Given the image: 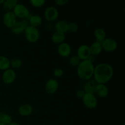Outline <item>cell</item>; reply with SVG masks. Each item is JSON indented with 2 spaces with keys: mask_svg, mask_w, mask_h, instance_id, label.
I'll return each mask as SVG.
<instances>
[{
  "mask_svg": "<svg viewBox=\"0 0 125 125\" xmlns=\"http://www.w3.org/2000/svg\"><path fill=\"white\" fill-rule=\"evenodd\" d=\"M114 74L113 67L109 63L103 62L95 66L93 78L96 84H106L112 79Z\"/></svg>",
  "mask_w": 125,
  "mask_h": 125,
  "instance_id": "6da1fadb",
  "label": "cell"
},
{
  "mask_svg": "<svg viewBox=\"0 0 125 125\" xmlns=\"http://www.w3.org/2000/svg\"><path fill=\"white\" fill-rule=\"evenodd\" d=\"M94 63L89 60L81 61L76 67V73L78 78L84 81L93 78L94 73Z\"/></svg>",
  "mask_w": 125,
  "mask_h": 125,
  "instance_id": "7a4b0ae2",
  "label": "cell"
},
{
  "mask_svg": "<svg viewBox=\"0 0 125 125\" xmlns=\"http://www.w3.org/2000/svg\"><path fill=\"white\" fill-rule=\"evenodd\" d=\"M24 37L29 43H36L40 37V32L38 28L28 26L24 31Z\"/></svg>",
  "mask_w": 125,
  "mask_h": 125,
  "instance_id": "3957f363",
  "label": "cell"
},
{
  "mask_svg": "<svg viewBox=\"0 0 125 125\" xmlns=\"http://www.w3.org/2000/svg\"><path fill=\"white\" fill-rule=\"evenodd\" d=\"M12 12L17 17V18H18L22 20L28 19L31 15L28 7L23 4L19 3V2L16 4Z\"/></svg>",
  "mask_w": 125,
  "mask_h": 125,
  "instance_id": "277c9868",
  "label": "cell"
},
{
  "mask_svg": "<svg viewBox=\"0 0 125 125\" xmlns=\"http://www.w3.org/2000/svg\"><path fill=\"white\" fill-rule=\"evenodd\" d=\"M81 100L84 106L87 109L90 110L95 109L96 108L98 103L96 95L93 94L85 93Z\"/></svg>",
  "mask_w": 125,
  "mask_h": 125,
  "instance_id": "5b68a950",
  "label": "cell"
},
{
  "mask_svg": "<svg viewBox=\"0 0 125 125\" xmlns=\"http://www.w3.org/2000/svg\"><path fill=\"white\" fill-rule=\"evenodd\" d=\"M59 17V12L54 6H48L44 11V18L50 23H52L57 21Z\"/></svg>",
  "mask_w": 125,
  "mask_h": 125,
  "instance_id": "8992f818",
  "label": "cell"
},
{
  "mask_svg": "<svg viewBox=\"0 0 125 125\" xmlns=\"http://www.w3.org/2000/svg\"><path fill=\"white\" fill-rule=\"evenodd\" d=\"M101 43L103 51L107 52H112L116 51L118 46L117 40L112 37H106Z\"/></svg>",
  "mask_w": 125,
  "mask_h": 125,
  "instance_id": "52a82bcc",
  "label": "cell"
},
{
  "mask_svg": "<svg viewBox=\"0 0 125 125\" xmlns=\"http://www.w3.org/2000/svg\"><path fill=\"white\" fill-rule=\"evenodd\" d=\"M17 78V73L14 70L9 68L4 71L1 76L2 83L6 85H10L13 84Z\"/></svg>",
  "mask_w": 125,
  "mask_h": 125,
  "instance_id": "ba28073f",
  "label": "cell"
},
{
  "mask_svg": "<svg viewBox=\"0 0 125 125\" xmlns=\"http://www.w3.org/2000/svg\"><path fill=\"white\" fill-rule=\"evenodd\" d=\"M59 87V82L54 78L49 79L45 85V92L48 95H53L56 94Z\"/></svg>",
  "mask_w": 125,
  "mask_h": 125,
  "instance_id": "9c48e42d",
  "label": "cell"
},
{
  "mask_svg": "<svg viewBox=\"0 0 125 125\" xmlns=\"http://www.w3.org/2000/svg\"><path fill=\"white\" fill-rule=\"evenodd\" d=\"M57 52L61 57L63 58L69 57L72 52V48L68 43L63 42L57 46Z\"/></svg>",
  "mask_w": 125,
  "mask_h": 125,
  "instance_id": "30bf717a",
  "label": "cell"
},
{
  "mask_svg": "<svg viewBox=\"0 0 125 125\" xmlns=\"http://www.w3.org/2000/svg\"><path fill=\"white\" fill-rule=\"evenodd\" d=\"M17 21V17H15L12 11L5 12L4 13L2 16V23L6 28L10 29L15 25Z\"/></svg>",
  "mask_w": 125,
  "mask_h": 125,
  "instance_id": "8fae6325",
  "label": "cell"
},
{
  "mask_svg": "<svg viewBox=\"0 0 125 125\" xmlns=\"http://www.w3.org/2000/svg\"><path fill=\"white\" fill-rule=\"evenodd\" d=\"M76 55L80 59L81 61L87 60L91 55L89 45H86V44L81 45L77 49Z\"/></svg>",
  "mask_w": 125,
  "mask_h": 125,
  "instance_id": "7c38bea8",
  "label": "cell"
},
{
  "mask_svg": "<svg viewBox=\"0 0 125 125\" xmlns=\"http://www.w3.org/2000/svg\"><path fill=\"white\" fill-rule=\"evenodd\" d=\"M109 90L106 84H97L95 89V95L100 98H104L108 96Z\"/></svg>",
  "mask_w": 125,
  "mask_h": 125,
  "instance_id": "4fadbf2b",
  "label": "cell"
},
{
  "mask_svg": "<svg viewBox=\"0 0 125 125\" xmlns=\"http://www.w3.org/2000/svg\"><path fill=\"white\" fill-rule=\"evenodd\" d=\"M33 112V107L29 104H23L18 108V113L23 117L30 116Z\"/></svg>",
  "mask_w": 125,
  "mask_h": 125,
  "instance_id": "5bb4252c",
  "label": "cell"
},
{
  "mask_svg": "<svg viewBox=\"0 0 125 125\" xmlns=\"http://www.w3.org/2000/svg\"><path fill=\"white\" fill-rule=\"evenodd\" d=\"M96 84H97L94 79H89L86 81H84L83 86V90L85 92V93L95 94Z\"/></svg>",
  "mask_w": 125,
  "mask_h": 125,
  "instance_id": "9a60e30c",
  "label": "cell"
},
{
  "mask_svg": "<svg viewBox=\"0 0 125 125\" xmlns=\"http://www.w3.org/2000/svg\"><path fill=\"white\" fill-rule=\"evenodd\" d=\"M65 39V34L58 31H54L51 36V39L52 42L57 45L64 42Z\"/></svg>",
  "mask_w": 125,
  "mask_h": 125,
  "instance_id": "2e32d148",
  "label": "cell"
},
{
  "mask_svg": "<svg viewBox=\"0 0 125 125\" xmlns=\"http://www.w3.org/2000/svg\"><path fill=\"white\" fill-rule=\"evenodd\" d=\"M26 28V26L22 21H17L15 25L10 30L13 34L21 35V34L24 33Z\"/></svg>",
  "mask_w": 125,
  "mask_h": 125,
  "instance_id": "e0dca14e",
  "label": "cell"
},
{
  "mask_svg": "<svg viewBox=\"0 0 125 125\" xmlns=\"http://www.w3.org/2000/svg\"><path fill=\"white\" fill-rule=\"evenodd\" d=\"M68 23L67 21L65 20H57L56 23L54 24V28L55 31L61 32L65 34L67 32V28H68Z\"/></svg>",
  "mask_w": 125,
  "mask_h": 125,
  "instance_id": "ac0fdd59",
  "label": "cell"
},
{
  "mask_svg": "<svg viewBox=\"0 0 125 125\" xmlns=\"http://www.w3.org/2000/svg\"><path fill=\"white\" fill-rule=\"evenodd\" d=\"M28 20V21H29V26L34 27V28H38V27L41 26V24L43 23L42 18L39 15H31Z\"/></svg>",
  "mask_w": 125,
  "mask_h": 125,
  "instance_id": "d6986e66",
  "label": "cell"
},
{
  "mask_svg": "<svg viewBox=\"0 0 125 125\" xmlns=\"http://www.w3.org/2000/svg\"><path fill=\"white\" fill-rule=\"evenodd\" d=\"M90 48V54L92 56H94L95 57L99 56L101 54V53L103 51V48L101 46V43L98 42H94L91 45L89 46Z\"/></svg>",
  "mask_w": 125,
  "mask_h": 125,
  "instance_id": "ffe728a7",
  "label": "cell"
},
{
  "mask_svg": "<svg viewBox=\"0 0 125 125\" xmlns=\"http://www.w3.org/2000/svg\"><path fill=\"white\" fill-rule=\"evenodd\" d=\"M94 35L96 42L101 43L106 38V31L101 27H98L94 30Z\"/></svg>",
  "mask_w": 125,
  "mask_h": 125,
  "instance_id": "44dd1931",
  "label": "cell"
},
{
  "mask_svg": "<svg viewBox=\"0 0 125 125\" xmlns=\"http://www.w3.org/2000/svg\"><path fill=\"white\" fill-rule=\"evenodd\" d=\"M18 2L17 0H4L2 4V9L5 12H11Z\"/></svg>",
  "mask_w": 125,
  "mask_h": 125,
  "instance_id": "7402d4cb",
  "label": "cell"
},
{
  "mask_svg": "<svg viewBox=\"0 0 125 125\" xmlns=\"http://www.w3.org/2000/svg\"><path fill=\"white\" fill-rule=\"evenodd\" d=\"M10 60L4 56H0V70L4 71L10 68Z\"/></svg>",
  "mask_w": 125,
  "mask_h": 125,
  "instance_id": "603a6c76",
  "label": "cell"
},
{
  "mask_svg": "<svg viewBox=\"0 0 125 125\" xmlns=\"http://www.w3.org/2000/svg\"><path fill=\"white\" fill-rule=\"evenodd\" d=\"M12 122V117L10 115L4 112H0V123L8 125Z\"/></svg>",
  "mask_w": 125,
  "mask_h": 125,
  "instance_id": "cb8c5ba5",
  "label": "cell"
},
{
  "mask_svg": "<svg viewBox=\"0 0 125 125\" xmlns=\"http://www.w3.org/2000/svg\"><path fill=\"white\" fill-rule=\"evenodd\" d=\"M10 65L12 69L17 70L19 69L23 65V61L21 59L18 58V57H15L10 61Z\"/></svg>",
  "mask_w": 125,
  "mask_h": 125,
  "instance_id": "d4e9b609",
  "label": "cell"
},
{
  "mask_svg": "<svg viewBox=\"0 0 125 125\" xmlns=\"http://www.w3.org/2000/svg\"><path fill=\"white\" fill-rule=\"evenodd\" d=\"M81 62L80 59L78 57V56L77 55H74V56H72L70 57L69 60H68V63L70 66L73 67H77L78 66V65L80 63V62Z\"/></svg>",
  "mask_w": 125,
  "mask_h": 125,
  "instance_id": "484cf974",
  "label": "cell"
},
{
  "mask_svg": "<svg viewBox=\"0 0 125 125\" xmlns=\"http://www.w3.org/2000/svg\"><path fill=\"white\" fill-rule=\"evenodd\" d=\"M79 30V26L76 22L72 21L68 23L67 32L70 33H76Z\"/></svg>",
  "mask_w": 125,
  "mask_h": 125,
  "instance_id": "4316f807",
  "label": "cell"
},
{
  "mask_svg": "<svg viewBox=\"0 0 125 125\" xmlns=\"http://www.w3.org/2000/svg\"><path fill=\"white\" fill-rule=\"evenodd\" d=\"M29 3L32 7L35 8H40L45 4L46 1L45 0H31L29 1Z\"/></svg>",
  "mask_w": 125,
  "mask_h": 125,
  "instance_id": "83f0119b",
  "label": "cell"
},
{
  "mask_svg": "<svg viewBox=\"0 0 125 125\" xmlns=\"http://www.w3.org/2000/svg\"><path fill=\"white\" fill-rule=\"evenodd\" d=\"M53 75L56 78H61L63 75V70L61 68H56L53 70Z\"/></svg>",
  "mask_w": 125,
  "mask_h": 125,
  "instance_id": "f1b7e54d",
  "label": "cell"
},
{
  "mask_svg": "<svg viewBox=\"0 0 125 125\" xmlns=\"http://www.w3.org/2000/svg\"><path fill=\"white\" fill-rule=\"evenodd\" d=\"M55 4L57 6H64L68 3V0H55Z\"/></svg>",
  "mask_w": 125,
  "mask_h": 125,
  "instance_id": "f546056e",
  "label": "cell"
},
{
  "mask_svg": "<svg viewBox=\"0 0 125 125\" xmlns=\"http://www.w3.org/2000/svg\"><path fill=\"white\" fill-rule=\"evenodd\" d=\"M85 92L83 90V89H79L76 92V96L78 99H81V100L83 96H84V95H85Z\"/></svg>",
  "mask_w": 125,
  "mask_h": 125,
  "instance_id": "4dcf8cb0",
  "label": "cell"
},
{
  "mask_svg": "<svg viewBox=\"0 0 125 125\" xmlns=\"http://www.w3.org/2000/svg\"><path fill=\"white\" fill-rule=\"evenodd\" d=\"M52 28H54V24H52V23H50V22H48V23H46V29L47 30H51L52 29Z\"/></svg>",
  "mask_w": 125,
  "mask_h": 125,
  "instance_id": "1f68e13d",
  "label": "cell"
},
{
  "mask_svg": "<svg viewBox=\"0 0 125 125\" xmlns=\"http://www.w3.org/2000/svg\"><path fill=\"white\" fill-rule=\"evenodd\" d=\"M87 60H89V61H90V62L94 63V62H95V56L90 55V56L89 57V59H88Z\"/></svg>",
  "mask_w": 125,
  "mask_h": 125,
  "instance_id": "d6a6232c",
  "label": "cell"
},
{
  "mask_svg": "<svg viewBox=\"0 0 125 125\" xmlns=\"http://www.w3.org/2000/svg\"><path fill=\"white\" fill-rule=\"evenodd\" d=\"M8 125H20L19 123H18L17 122H11L10 124H9Z\"/></svg>",
  "mask_w": 125,
  "mask_h": 125,
  "instance_id": "836d02e7",
  "label": "cell"
},
{
  "mask_svg": "<svg viewBox=\"0 0 125 125\" xmlns=\"http://www.w3.org/2000/svg\"><path fill=\"white\" fill-rule=\"evenodd\" d=\"M4 0H0V5H2Z\"/></svg>",
  "mask_w": 125,
  "mask_h": 125,
  "instance_id": "e575fe53",
  "label": "cell"
},
{
  "mask_svg": "<svg viewBox=\"0 0 125 125\" xmlns=\"http://www.w3.org/2000/svg\"><path fill=\"white\" fill-rule=\"evenodd\" d=\"M0 125H4V124H3V123H0Z\"/></svg>",
  "mask_w": 125,
  "mask_h": 125,
  "instance_id": "d590c367",
  "label": "cell"
}]
</instances>
